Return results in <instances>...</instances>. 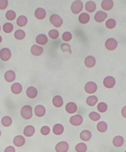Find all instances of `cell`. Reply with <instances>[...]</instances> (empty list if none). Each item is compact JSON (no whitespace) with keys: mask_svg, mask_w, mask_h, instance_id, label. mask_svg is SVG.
<instances>
[{"mask_svg":"<svg viewBox=\"0 0 126 152\" xmlns=\"http://www.w3.org/2000/svg\"><path fill=\"white\" fill-rule=\"evenodd\" d=\"M26 96L30 99H35L38 96V90L35 86H29L26 89Z\"/></svg>","mask_w":126,"mask_h":152,"instance_id":"18","label":"cell"},{"mask_svg":"<svg viewBox=\"0 0 126 152\" xmlns=\"http://www.w3.org/2000/svg\"><path fill=\"white\" fill-rule=\"evenodd\" d=\"M85 9L86 10L88 11V12H94V11L96 10V4L95 2L93 1H88L87 3H86L85 5Z\"/></svg>","mask_w":126,"mask_h":152,"instance_id":"26","label":"cell"},{"mask_svg":"<svg viewBox=\"0 0 126 152\" xmlns=\"http://www.w3.org/2000/svg\"><path fill=\"white\" fill-rule=\"evenodd\" d=\"M72 38H73V35H72L71 32H69V31H66V32H64L62 34V39L64 40V42H70V40L72 39Z\"/></svg>","mask_w":126,"mask_h":152,"instance_id":"40","label":"cell"},{"mask_svg":"<svg viewBox=\"0 0 126 152\" xmlns=\"http://www.w3.org/2000/svg\"><path fill=\"white\" fill-rule=\"evenodd\" d=\"M36 42L41 46V45H45L48 42V38L46 35L44 34H40L36 37Z\"/></svg>","mask_w":126,"mask_h":152,"instance_id":"16","label":"cell"},{"mask_svg":"<svg viewBox=\"0 0 126 152\" xmlns=\"http://www.w3.org/2000/svg\"><path fill=\"white\" fill-rule=\"evenodd\" d=\"M4 78L5 80L8 82V83H11V82H13L16 78V74L13 71H7L4 74Z\"/></svg>","mask_w":126,"mask_h":152,"instance_id":"15","label":"cell"},{"mask_svg":"<svg viewBox=\"0 0 126 152\" xmlns=\"http://www.w3.org/2000/svg\"><path fill=\"white\" fill-rule=\"evenodd\" d=\"M4 152H15V148L12 145H9L8 148H6Z\"/></svg>","mask_w":126,"mask_h":152,"instance_id":"45","label":"cell"},{"mask_svg":"<svg viewBox=\"0 0 126 152\" xmlns=\"http://www.w3.org/2000/svg\"><path fill=\"white\" fill-rule=\"evenodd\" d=\"M63 132H64V127L59 123H56L53 127V132L56 134V135H60V134L63 133Z\"/></svg>","mask_w":126,"mask_h":152,"instance_id":"29","label":"cell"},{"mask_svg":"<svg viewBox=\"0 0 126 152\" xmlns=\"http://www.w3.org/2000/svg\"><path fill=\"white\" fill-rule=\"evenodd\" d=\"M0 31H1V26H0Z\"/></svg>","mask_w":126,"mask_h":152,"instance_id":"49","label":"cell"},{"mask_svg":"<svg viewBox=\"0 0 126 152\" xmlns=\"http://www.w3.org/2000/svg\"><path fill=\"white\" fill-rule=\"evenodd\" d=\"M91 138V132L88 130H84L80 133V139L83 140V141H89Z\"/></svg>","mask_w":126,"mask_h":152,"instance_id":"28","label":"cell"},{"mask_svg":"<svg viewBox=\"0 0 126 152\" xmlns=\"http://www.w3.org/2000/svg\"><path fill=\"white\" fill-rule=\"evenodd\" d=\"M70 123L73 126H80L83 123V116L81 115H72L70 118Z\"/></svg>","mask_w":126,"mask_h":152,"instance_id":"8","label":"cell"},{"mask_svg":"<svg viewBox=\"0 0 126 152\" xmlns=\"http://www.w3.org/2000/svg\"><path fill=\"white\" fill-rule=\"evenodd\" d=\"M3 31L5 33H10L11 31L13 30V25L12 24H10V23H6V24L3 25Z\"/></svg>","mask_w":126,"mask_h":152,"instance_id":"36","label":"cell"},{"mask_svg":"<svg viewBox=\"0 0 126 152\" xmlns=\"http://www.w3.org/2000/svg\"><path fill=\"white\" fill-rule=\"evenodd\" d=\"M14 38L18 40L24 39L26 38V32L24 30H22V29H18V30H16L14 33Z\"/></svg>","mask_w":126,"mask_h":152,"instance_id":"32","label":"cell"},{"mask_svg":"<svg viewBox=\"0 0 126 152\" xmlns=\"http://www.w3.org/2000/svg\"><path fill=\"white\" fill-rule=\"evenodd\" d=\"M89 118L92 120V121H98L101 118V115L98 113H96V112H91V113H89Z\"/></svg>","mask_w":126,"mask_h":152,"instance_id":"41","label":"cell"},{"mask_svg":"<svg viewBox=\"0 0 126 152\" xmlns=\"http://www.w3.org/2000/svg\"><path fill=\"white\" fill-rule=\"evenodd\" d=\"M0 136H1V130H0Z\"/></svg>","mask_w":126,"mask_h":152,"instance_id":"48","label":"cell"},{"mask_svg":"<svg viewBox=\"0 0 126 152\" xmlns=\"http://www.w3.org/2000/svg\"><path fill=\"white\" fill-rule=\"evenodd\" d=\"M113 6H114V2L112 1V0H104V1H102V4H101L102 9L105 11L111 10Z\"/></svg>","mask_w":126,"mask_h":152,"instance_id":"17","label":"cell"},{"mask_svg":"<svg viewBox=\"0 0 126 152\" xmlns=\"http://www.w3.org/2000/svg\"><path fill=\"white\" fill-rule=\"evenodd\" d=\"M117 26V23L114 19H108L106 22H105V26L106 28L108 29H113L115 28V26Z\"/></svg>","mask_w":126,"mask_h":152,"instance_id":"37","label":"cell"},{"mask_svg":"<svg viewBox=\"0 0 126 152\" xmlns=\"http://www.w3.org/2000/svg\"><path fill=\"white\" fill-rule=\"evenodd\" d=\"M83 2L82 1H73L71 5V10L73 14H78L81 12V10H83Z\"/></svg>","mask_w":126,"mask_h":152,"instance_id":"2","label":"cell"},{"mask_svg":"<svg viewBox=\"0 0 126 152\" xmlns=\"http://www.w3.org/2000/svg\"><path fill=\"white\" fill-rule=\"evenodd\" d=\"M34 15L38 20H43L46 16V10L42 8H38L34 12Z\"/></svg>","mask_w":126,"mask_h":152,"instance_id":"13","label":"cell"},{"mask_svg":"<svg viewBox=\"0 0 126 152\" xmlns=\"http://www.w3.org/2000/svg\"><path fill=\"white\" fill-rule=\"evenodd\" d=\"M1 42H2V37L0 36V43H1Z\"/></svg>","mask_w":126,"mask_h":152,"instance_id":"47","label":"cell"},{"mask_svg":"<svg viewBox=\"0 0 126 152\" xmlns=\"http://www.w3.org/2000/svg\"><path fill=\"white\" fill-rule=\"evenodd\" d=\"M107 18V13L105 11H98V12H96L95 15H94V19L97 23H103L104 21H105V19Z\"/></svg>","mask_w":126,"mask_h":152,"instance_id":"11","label":"cell"},{"mask_svg":"<svg viewBox=\"0 0 126 152\" xmlns=\"http://www.w3.org/2000/svg\"><path fill=\"white\" fill-rule=\"evenodd\" d=\"M84 63H85V66L86 67H88V68H92L95 66V64H96V59H95V57L92 56H89L85 58V60H84Z\"/></svg>","mask_w":126,"mask_h":152,"instance_id":"14","label":"cell"},{"mask_svg":"<svg viewBox=\"0 0 126 152\" xmlns=\"http://www.w3.org/2000/svg\"><path fill=\"white\" fill-rule=\"evenodd\" d=\"M78 20H79V23L82 25H86L88 24L90 20V16L89 15V13H86V12H83L79 15L78 17Z\"/></svg>","mask_w":126,"mask_h":152,"instance_id":"23","label":"cell"},{"mask_svg":"<svg viewBox=\"0 0 126 152\" xmlns=\"http://www.w3.org/2000/svg\"><path fill=\"white\" fill-rule=\"evenodd\" d=\"M50 23L56 27H60L63 24V19L58 14H53L50 16Z\"/></svg>","mask_w":126,"mask_h":152,"instance_id":"3","label":"cell"},{"mask_svg":"<svg viewBox=\"0 0 126 152\" xmlns=\"http://www.w3.org/2000/svg\"><path fill=\"white\" fill-rule=\"evenodd\" d=\"M105 48L108 51H114L117 47H118V42L113 38H109L105 40Z\"/></svg>","mask_w":126,"mask_h":152,"instance_id":"5","label":"cell"},{"mask_svg":"<svg viewBox=\"0 0 126 152\" xmlns=\"http://www.w3.org/2000/svg\"><path fill=\"white\" fill-rule=\"evenodd\" d=\"M97 89H98V86L95 82H88L85 85V91L89 94H93L97 91Z\"/></svg>","mask_w":126,"mask_h":152,"instance_id":"4","label":"cell"},{"mask_svg":"<svg viewBox=\"0 0 126 152\" xmlns=\"http://www.w3.org/2000/svg\"><path fill=\"white\" fill-rule=\"evenodd\" d=\"M48 36L52 39H56L59 37V32L56 30V29H51L48 33Z\"/></svg>","mask_w":126,"mask_h":152,"instance_id":"38","label":"cell"},{"mask_svg":"<svg viewBox=\"0 0 126 152\" xmlns=\"http://www.w3.org/2000/svg\"><path fill=\"white\" fill-rule=\"evenodd\" d=\"M97 109H98L100 113H105L107 111V104L105 102H100V103H98Z\"/></svg>","mask_w":126,"mask_h":152,"instance_id":"39","label":"cell"},{"mask_svg":"<svg viewBox=\"0 0 126 152\" xmlns=\"http://www.w3.org/2000/svg\"><path fill=\"white\" fill-rule=\"evenodd\" d=\"M86 102H87V104L89 106H94V105L97 104V102H98V98L94 95H90L89 97L87 98V101Z\"/></svg>","mask_w":126,"mask_h":152,"instance_id":"31","label":"cell"},{"mask_svg":"<svg viewBox=\"0 0 126 152\" xmlns=\"http://www.w3.org/2000/svg\"><path fill=\"white\" fill-rule=\"evenodd\" d=\"M30 52H31V54H32L33 56H39L42 55V53H43V48L42 47V46L38 45V44H34V45L31 46Z\"/></svg>","mask_w":126,"mask_h":152,"instance_id":"10","label":"cell"},{"mask_svg":"<svg viewBox=\"0 0 126 152\" xmlns=\"http://www.w3.org/2000/svg\"><path fill=\"white\" fill-rule=\"evenodd\" d=\"M21 115L23 118L26 120L30 119L32 118V107L30 105H25L21 108Z\"/></svg>","mask_w":126,"mask_h":152,"instance_id":"1","label":"cell"},{"mask_svg":"<svg viewBox=\"0 0 126 152\" xmlns=\"http://www.w3.org/2000/svg\"><path fill=\"white\" fill-rule=\"evenodd\" d=\"M88 150V147L87 145L84 143H78L75 145V151L76 152H86Z\"/></svg>","mask_w":126,"mask_h":152,"instance_id":"34","label":"cell"},{"mask_svg":"<svg viewBox=\"0 0 126 152\" xmlns=\"http://www.w3.org/2000/svg\"><path fill=\"white\" fill-rule=\"evenodd\" d=\"M9 1L8 0H0V10H4L8 8Z\"/></svg>","mask_w":126,"mask_h":152,"instance_id":"43","label":"cell"},{"mask_svg":"<svg viewBox=\"0 0 126 152\" xmlns=\"http://www.w3.org/2000/svg\"><path fill=\"white\" fill-rule=\"evenodd\" d=\"M116 85V80L113 76H106L104 79V86L106 88H113Z\"/></svg>","mask_w":126,"mask_h":152,"instance_id":"7","label":"cell"},{"mask_svg":"<svg viewBox=\"0 0 126 152\" xmlns=\"http://www.w3.org/2000/svg\"><path fill=\"white\" fill-rule=\"evenodd\" d=\"M10 90L11 92L13 93V94H20L23 90V86L20 84V83H14L11 85V87H10Z\"/></svg>","mask_w":126,"mask_h":152,"instance_id":"20","label":"cell"},{"mask_svg":"<svg viewBox=\"0 0 126 152\" xmlns=\"http://www.w3.org/2000/svg\"><path fill=\"white\" fill-rule=\"evenodd\" d=\"M34 113H35V115L37 116H39V118H42V116L45 115V113H46V109H45L43 105L39 104L34 108Z\"/></svg>","mask_w":126,"mask_h":152,"instance_id":"12","label":"cell"},{"mask_svg":"<svg viewBox=\"0 0 126 152\" xmlns=\"http://www.w3.org/2000/svg\"><path fill=\"white\" fill-rule=\"evenodd\" d=\"M52 102H53V105H54L55 107L59 108V107H61L62 105H63V99H62V97L56 95V96H55L53 98Z\"/></svg>","mask_w":126,"mask_h":152,"instance_id":"25","label":"cell"},{"mask_svg":"<svg viewBox=\"0 0 126 152\" xmlns=\"http://www.w3.org/2000/svg\"><path fill=\"white\" fill-rule=\"evenodd\" d=\"M1 124L4 127H10V126H11V124H12V118L9 115H5L1 119Z\"/></svg>","mask_w":126,"mask_h":152,"instance_id":"30","label":"cell"},{"mask_svg":"<svg viewBox=\"0 0 126 152\" xmlns=\"http://www.w3.org/2000/svg\"><path fill=\"white\" fill-rule=\"evenodd\" d=\"M11 57V52L9 48H3L0 50V59L6 62L9 61Z\"/></svg>","mask_w":126,"mask_h":152,"instance_id":"6","label":"cell"},{"mask_svg":"<svg viewBox=\"0 0 126 152\" xmlns=\"http://www.w3.org/2000/svg\"><path fill=\"white\" fill-rule=\"evenodd\" d=\"M56 152H67L69 150V144L65 141H62L56 144L55 148Z\"/></svg>","mask_w":126,"mask_h":152,"instance_id":"9","label":"cell"},{"mask_svg":"<svg viewBox=\"0 0 126 152\" xmlns=\"http://www.w3.org/2000/svg\"><path fill=\"white\" fill-rule=\"evenodd\" d=\"M122 115L123 118H126V106H124V107L122 109Z\"/></svg>","mask_w":126,"mask_h":152,"instance_id":"46","label":"cell"},{"mask_svg":"<svg viewBox=\"0 0 126 152\" xmlns=\"http://www.w3.org/2000/svg\"><path fill=\"white\" fill-rule=\"evenodd\" d=\"M66 111L69 114H74L77 111V105L74 102H68L66 105Z\"/></svg>","mask_w":126,"mask_h":152,"instance_id":"24","label":"cell"},{"mask_svg":"<svg viewBox=\"0 0 126 152\" xmlns=\"http://www.w3.org/2000/svg\"><path fill=\"white\" fill-rule=\"evenodd\" d=\"M97 130L100 132H105L107 131V124L105 121H101L97 124Z\"/></svg>","mask_w":126,"mask_h":152,"instance_id":"33","label":"cell"},{"mask_svg":"<svg viewBox=\"0 0 126 152\" xmlns=\"http://www.w3.org/2000/svg\"><path fill=\"white\" fill-rule=\"evenodd\" d=\"M50 132H51V130L48 126H43L41 129V133L42 134V135H48V134L50 133Z\"/></svg>","mask_w":126,"mask_h":152,"instance_id":"44","label":"cell"},{"mask_svg":"<svg viewBox=\"0 0 126 152\" xmlns=\"http://www.w3.org/2000/svg\"><path fill=\"white\" fill-rule=\"evenodd\" d=\"M35 133V128L32 125H28L24 129V135L26 137H31Z\"/></svg>","mask_w":126,"mask_h":152,"instance_id":"22","label":"cell"},{"mask_svg":"<svg viewBox=\"0 0 126 152\" xmlns=\"http://www.w3.org/2000/svg\"><path fill=\"white\" fill-rule=\"evenodd\" d=\"M112 143L116 148H121V147H122V145L124 143V139L121 135H117V136H115L113 138Z\"/></svg>","mask_w":126,"mask_h":152,"instance_id":"21","label":"cell"},{"mask_svg":"<svg viewBox=\"0 0 126 152\" xmlns=\"http://www.w3.org/2000/svg\"><path fill=\"white\" fill-rule=\"evenodd\" d=\"M60 49H61V51L63 52V53H66V52H68V53H72V50H71V46L69 45L68 43H62L61 45H60Z\"/></svg>","mask_w":126,"mask_h":152,"instance_id":"42","label":"cell"},{"mask_svg":"<svg viewBox=\"0 0 126 152\" xmlns=\"http://www.w3.org/2000/svg\"><path fill=\"white\" fill-rule=\"evenodd\" d=\"M16 24H17V26H20V27L26 26V24H27V18H26L25 15H21V16L18 17V18H17Z\"/></svg>","mask_w":126,"mask_h":152,"instance_id":"27","label":"cell"},{"mask_svg":"<svg viewBox=\"0 0 126 152\" xmlns=\"http://www.w3.org/2000/svg\"><path fill=\"white\" fill-rule=\"evenodd\" d=\"M16 18V13L14 10H8L6 12V19L9 21H13Z\"/></svg>","mask_w":126,"mask_h":152,"instance_id":"35","label":"cell"},{"mask_svg":"<svg viewBox=\"0 0 126 152\" xmlns=\"http://www.w3.org/2000/svg\"><path fill=\"white\" fill-rule=\"evenodd\" d=\"M25 143H26V139L22 135H17L13 139V144H14V145H16V147L21 148L25 145Z\"/></svg>","mask_w":126,"mask_h":152,"instance_id":"19","label":"cell"},{"mask_svg":"<svg viewBox=\"0 0 126 152\" xmlns=\"http://www.w3.org/2000/svg\"><path fill=\"white\" fill-rule=\"evenodd\" d=\"M125 152H126V150H125Z\"/></svg>","mask_w":126,"mask_h":152,"instance_id":"50","label":"cell"}]
</instances>
